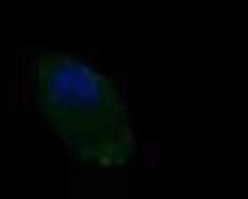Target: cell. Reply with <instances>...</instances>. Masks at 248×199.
Listing matches in <instances>:
<instances>
[{"label":"cell","mask_w":248,"mask_h":199,"mask_svg":"<svg viewBox=\"0 0 248 199\" xmlns=\"http://www.w3.org/2000/svg\"><path fill=\"white\" fill-rule=\"evenodd\" d=\"M39 112L78 160L112 168L135 156L137 140L124 99L108 76L67 54L34 63Z\"/></svg>","instance_id":"6da1fadb"}]
</instances>
